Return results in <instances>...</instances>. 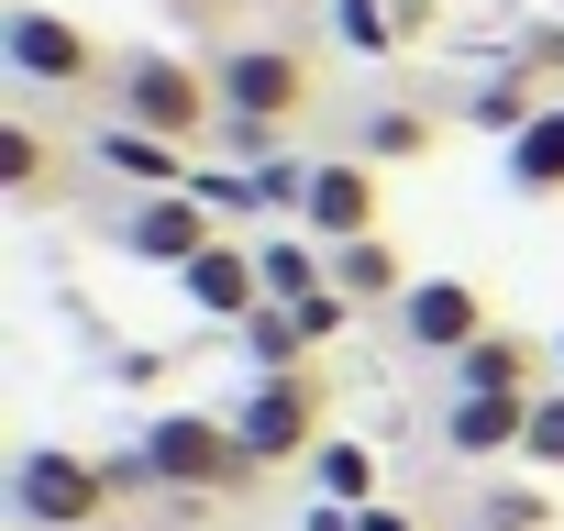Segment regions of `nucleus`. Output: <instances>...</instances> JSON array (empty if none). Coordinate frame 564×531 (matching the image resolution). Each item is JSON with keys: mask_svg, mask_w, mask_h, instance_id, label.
I'll list each match as a JSON object with an SVG mask.
<instances>
[{"mask_svg": "<svg viewBox=\"0 0 564 531\" xmlns=\"http://www.w3.org/2000/svg\"><path fill=\"white\" fill-rule=\"evenodd\" d=\"M111 111L199 155V133H221V78H210L199 56H166V45H144V56H111Z\"/></svg>", "mask_w": 564, "mask_h": 531, "instance_id": "obj_1", "label": "nucleus"}, {"mask_svg": "<svg viewBox=\"0 0 564 531\" xmlns=\"http://www.w3.org/2000/svg\"><path fill=\"white\" fill-rule=\"evenodd\" d=\"M111 465H89V454H67V443H34L23 465H12V520L23 531H89V520H111Z\"/></svg>", "mask_w": 564, "mask_h": 531, "instance_id": "obj_2", "label": "nucleus"}, {"mask_svg": "<svg viewBox=\"0 0 564 531\" xmlns=\"http://www.w3.org/2000/svg\"><path fill=\"white\" fill-rule=\"evenodd\" d=\"M144 465H155V487H166L177 509L210 498V487H232V476H243L232 410H166V421H144Z\"/></svg>", "mask_w": 564, "mask_h": 531, "instance_id": "obj_3", "label": "nucleus"}, {"mask_svg": "<svg viewBox=\"0 0 564 531\" xmlns=\"http://www.w3.org/2000/svg\"><path fill=\"white\" fill-rule=\"evenodd\" d=\"M232 443H243V465H311L322 454V388L311 377H254L243 410H232Z\"/></svg>", "mask_w": 564, "mask_h": 531, "instance_id": "obj_4", "label": "nucleus"}, {"mask_svg": "<svg viewBox=\"0 0 564 531\" xmlns=\"http://www.w3.org/2000/svg\"><path fill=\"white\" fill-rule=\"evenodd\" d=\"M0 67H12L23 89H89V78H100V45H89L67 12L12 0V12H0Z\"/></svg>", "mask_w": 564, "mask_h": 531, "instance_id": "obj_5", "label": "nucleus"}, {"mask_svg": "<svg viewBox=\"0 0 564 531\" xmlns=\"http://www.w3.org/2000/svg\"><path fill=\"white\" fill-rule=\"evenodd\" d=\"M210 78H221V111L276 122V133L311 111V56L300 45H232V56H210Z\"/></svg>", "mask_w": 564, "mask_h": 531, "instance_id": "obj_6", "label": "nucleus"}, {"mask_svg": "<svg viewBox=\"0 0 564 531\" xmlns=\"http://www.w3.org/2000/svg\"><path fill=\"white\" fill-rule=\"evenodd\" d=\"M78 155H89L100 177L144 188V199H155V188H188V177H199V155H188V144H166V133H144V122H122V111H100Z\"/></svg>", "mask_w": 564, "mask_h": 531, "instance_id": "obj_7", "label": "nucleus"}, {"mask_svg": "<svg viewBox=\"0 0 564 531\" xmlns=\"http://www.w3.org/2000/svg\"><path fill=\"white\" fill-rule=\"evenodd\" d=\"M221 232H210V199L199 188H155V199H133L122 210V254H144V266H188V254H210Z\"/></svg>", "mask_w": 564, "mask_h": 531, "instance_id": "obj_8", "label": "nucleus"}, {"mask_svg": "<svg viewBox=\"0 0 564 531\" xmlns=\"http://www.w3.org/2000/svg\"><path fill=\"white\" fill-rule=\"evenodd\" d=\"M388 322H399L410 355H465V344L487 333V300H476L465 278H410V300H399Z\"/></svg>", "mask_w": 564, "mask_h": 531, "instance_id": "obj_9", "label": "nucleus"}, {"mask_svg": "<svg viewBox=\"0 0 564 531\" xmlns=\"http://www.w3.org/2000/svg\"><path fill=\"white\" fill-rule=\"evenodd\" d=\"M177 300L243 333V322L265 311V266H254V243H210V254H188V266H177Z\"/></svg>", "mask_w": 564, "mask_h": 531, "instance_id": "obj_10", "label": "nucleus"}, {"mask_svg": "<svg viewBox=\"0 0 564 531\" xmlns=\"http://www.w3.org/2000/svg\"><path fill=\"white\" fill-rule=\"evenodd\" d=\"M300 232H322V243H366V232H377V166H366V155H322V166H311V210H300Z\"/></svg>", "mask_w": 564, "mask_h": 531, "instance_id": "obj_11", "label": "nucleus"}, {"mask_svg": "<svg viewBox=\"0 0 564 531\" xmlns=\"http://www.w3.org/2000/svg\"><path fill=\"white\" fill-rule=\"evenodd\" d=\"M542 399V388H531ZM531 399H498V388H443V454H465V465H487V454H520V432H531Z\"/></svg>", "mask_w": 564, "mask_h": 531, "instance_id": "obj_12", "label": "nucleus"}, {"mask_svg": "<svg viewBox=\"0 0 564 531\" xmlns=\"http://www.w3.org/2000/svg\"><path fill=\"white\" fill-rule=\"evenodd\" d=\"M509 188H520V199H564V100H542V111L509 133Z\"/></svg>", "mask_w": 564, "mask_h": 531, "instance_id": "obj_13", "label": "nucleus"}, {"mask_svg": "<svg viewBox=\"0 0 564 531\" xmlns=\"http://www.w3.org/2000/svg\"><path fill=\"white\" fill-rule=\"evenodd\" d=\"M254 266H265V300H289V311L333 289V243H322V232H289V243H254Z\"/></svg>", "mask_w": 564, "mask_h": 531, "instance_id": "obj_14", "label": "nucleus"}, {"mask_svg": "<svg viewBox=\"0 0 564 531\" xmlns=\"http://www.w3.org/2000/svg\"><path fill=\"white\" fill-rule=\"evenodd\" d=\"M454 388H498V399H531V344L520 333H476L454 355Z\"/></svg>", "mask_w": 564, "mask_h": 531, "instance_id": "obj_15", "label": "nucleus"}, {"mask_svg": "<svg viewBox=\"0 0 564 531\" xmlns=\"http://www.w3.org/2000/svg\"><path fill=\"white\" fill-rule=\"evenodd\" d=\"M45 177H56L45 122H34V111H0V188H12V199H45Z\"/></svg>", "mask_w": 564, "mask_h": 531, "instance_id": "obj_16", "label": "nucleus"}, {"mask_svg": "<svg viewBox=\"0 0 564 531\" xmlns=\"http://www.w3.org/2000/svg\"><path fill=\"white\" fill-rule=\"evenodd\" d=\"M333 289H344L355 311H366V300H388V311L410 300V278H399V254H388L377 232H366V243H333Z\"/></svg>", "mask_w": 564, "mask_h": 531, "instance_id": "obj_17", "label": "nucleus"}, {"mask_svg": "<svg viewBox=\"0 0 564 531\" xmlns=\"http://www.w3.org/2000/svg\"><path fill=\"white\" fill-rule=\"evenodd\" d=\"M300 355H311V333H300L289 300H265V311L243 322V366H254V377H300Z\"/></svg>", "mask_w": 564, "mask_h": 531, "instance_id": "obj_18", "label": "nucleus"}, {"mask_svg": "<svg viewBox=\"0 0 564 531\" xmlns=\"http://www.w3.org/2000/svg\"><path fill=\"white\" fill-rule=\"evenodd\" d=\"M311 476H322V498H333V509H366V498H377V454H366L355 432H322Z\"/></svg>", "mask_w": 564, "mask_h": 531, "instance_id": "obj_19", "label": "nucleus"}, {"mask_svg": "<svg viewBox=\"0 0 564 531\" xmlns=\"http://www.w3.org/2000/svg\"><path fill=\"white\" fill-rule=\"evenodd\" d=\"M355 155H366V166H410V155H432V122L388 100V111H366V122H355Z\"/></svg>", "mask_w": 564, "mask_h": 531, "instance_id": "obj_20", "label": "nucleus"}, {"mask_svg": "<svg viewBox=\"0 0 564 531\" xmlns=\"http://www.w3.org/2000/svg\"><path fill=\"white\" fill-rule=\"evenodd\" d=\"M399 23H410V12H388V0H333V34H344L366 67H388V56H399Z\"/></svg>", "mask_w": 564, "mask_h": 531, "instance_id": "obj_21", "label": "nucleus"}, {"mask_svg": "<svg viewBox=\"0 0 564 531\" xmlns=\"http://www.w3.org/2000/svg\"><path fill=\"white\" fill-rule=\"evenodd\" d=\"M311 166L322 155H265L254 166V210H311Z\"/></svg>", "mask_w": 564, "mask_h": 531, "instance_id": "obj_22", "label": "nucleus"}, {"mask_svg": "<svg viewBox=\"0 0 564 531\" xmlns=\"http://www.w3.org/2000/svg\"><path fill=\"white\" fill-rule=\"evenodd\" d=\"M221 155H232V166L254 177L265 155H289V133H276V122H243V111H221Z\"/></svg>", "mask_w": 564, "mask_h": 531, "instance_id": "obj_23", "label": "nucleus"}, {"mask_svg": "<svg viewBox=\"0 0 564 531\" xmlns=\"http://www.w3.org/2000/svg\"><path fill=\"white\" fill-rule=\"evenodd\" d=\"M520 454H531V465H564V388H542V399H531V432H520Z\"/></svg>", "mask_w": 564, "mask_h": 531, "instance_id": "obj_24", "label": "nucleus"}, {"mask_svg": "<svg viewBox=\"0 0 564 531\" xmlns=\"http://www.w3.org/2000/svg\"><path fill=\"white\" fill-rule=\"evenodd\" d=\"M188 188H199V199H210V210H254V177H243V166H199V177H188Z\"/></svg>", "mask_w": 564, "mask_h": 531, "instance_id": "obj_25", "label": "nucleus"}, {"mask_svg": "<svg viewBox=\"0 0 564 531\" xmlns=\"http://www.w3.org/2000/svg\"><path fill=\"white\" fill-rule=\"evenodd\" d=\"M344 322H355V300H344V289H322V300H300V333H311V344H333Z\"/></svg>", "mask_w": 564, "mask_h": 531, "instance_id": "obj_26", "label": "nucleus"}, {"mask_svg": "<svg viewBox=\"0 0 564 531\" xmlns=\"http://www.w3.org/2000/svg\"><path fill=\"white\" fill-rule=\"evenodd\" d=\"M476 122H509V133H520V122H531V111H520V78H487V89H476Z\"/></svg>", "mask_w": 564, "mask_h": 531, "instance_id": "obj_27", "label": "nucleus"}, {"mask_svg": "<svg viewBox=\"0 0 564 531\" xmlns=\"http://www.w3.org/2000/svg\"><path fill=\"white\" fill-rule=\"evenodd\" d=\"M355 531H410V520L399 509H355Z\"/></svg>", "mask_w": 564, "mask_h": 531, "instance_id": "obj_28", "label": "nucleus"}, {"mask_svg": "<svg viewBox=\"0 0 564 531\" xmlns=\"http://www.w3.org/2000/svg\"><path fill=\"white\" fill-rule=\"evenodd\" d=\"M542 56H553V67H564V34H553V45H542Z\"/></svg>", "mask_w": 564, "mask_h": 531, "instance_id": "obj_29", "label": "nucleus"}, {"mask_svg": "<svg viewBox=\"0 0 564 531\" xmlns=\"http://www.w3.org/2000/svg\"><path fill=\"white\" fill-rule=\"evenodd\" d=\"M553 366H564V344H553Z\"/></svg>", "mask_w": 564, "mask_h": 531, "instance_id": "obj_30", "label": "nucleus"}]
</instances>
